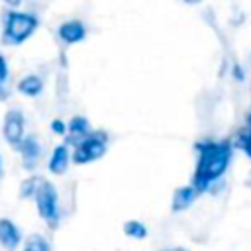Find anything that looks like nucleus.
Returning <instances> with one entry per match:
<instances>
[{
    "instance_id": "13",
    "label": "nucleus",
    "mask_w": 251,
    "mask_h": 251,
    "mask_svg": "<svg viewBox=\"0 0 251 251\" xmlns=\"http://www.w3.org/2000/svg\"><path fill=\"white\" fill-rule=\"evenodd\" d=\"M124 233H126L127 237H133V239H143V237L147 235V227H145V224L139 222V220H127V222L124 224Z\"/></svg>"
},
{
    "instance_id": "6",
    "label": "nucleus",
    "mask_w": 251,
    "mask_h": 251,
    "mask_svg": "<svg viewBox=\"0 0 251 251\" xmlns=\"http://www.w3.org/2000/svg\"><path fill=\"white\" fill-rule=\"evenodd\" d=\"M20 153H22V163L27 171H33L35 165L39 163L41 157V145L35 139V135H25L22 145H20Z\"/></svg>"
},
{
    "instance_id": "5",
    "label": "nucleus",
    "mask_w": 251,
    "mask_h": 251,
    "mask_svg": "<svg viewBox=\"0 0 251 251\" xmlns=\"http://www.w3.org/2000/svg\"><path fill=\"white\" fill-rule=\"evenodd\" d=\"M4 137L14 149H20L24 141V114L16 108L8 110L4 116Z\"/></svg>"
},
{
    "instance_id": "15",
    "label": "nucleus",
    "mask_w": 251,
    "mask_h": 251,
    "mask_svg": "<svg viewBox=\"0 0 251 251\" xmlns=\"http://www.w3.org/2000/svg\"><path fill=\"white\" fill-rule=\"evenodd\" d=\"M25 249L27 251H49V241L43 237V235H29L27 241H25Z\"/></svg>"
},
{
    "instance_id": "22",
    "label": "nucleus",
    "mask_w": 251,
    "mask_h": 251,
    "mask_svg": "<svg viewBox=\"0 0 251 251\" xmlns=\"http://www.w3.org/2000/svg\"><path fill=\"white\" fill-rule=\"evenodd\" d=\"M169 251H188V249H184V247H176V249H169Z\"/></svg>"
},
{
    "instance_id": "11",
    "label": "nucleus",
    "mask_w": 251,
    "mask_h": 251,
    "mask_svg": "<svg viewBox=\"0 0 251 251\" xmlns=\"http://www.w3.org/2000/svg\"><path fill=\"white\" fill-rule=\"evenodd\" d=\"M69 149H67V145H57L55 149H53V153H51V157H49V163H47V169H49V173H53V175H63L65 171H67V167H69Z\"/></svg>"
},
{
    "instance_id": "20",
    "label": "nucleus",
    "mask_w": 251,
    "mask_h": 251,
    "mask_svg": "<svg viewBox=\"0 0 251 251\" xmlns=\"http://www.w3.org/2000/svg\"><path fill=\"white\" fill-rule=\"evenodd\" d=\"M243 131L251 133V112H249V116H247V124H245V127H243Z\"/></svg>"
},
{
    "instance_id": "14",
    "label": "nucleus",
    "mask_w": 251,
    "mask_h": 251,
    "mask_svg": "<svg viewBox=\"0 0 251 251\" xmlns=\"http://www.w3.org/2000/svg\"><path fill=\"white\" fill-rule=\"evenodd\" d=\"M39 184H41V178L39 176H29L22 182L20 186V196L22 198H35L37 190H39Z\"/></svg>"
},
{
    "instance_id": "18",
    "label": "nucleus",
    "mask_w": 251,
    "mask_h": 251,
    "mask_svg": "<svg viewBox=\"0 0 251 251\" xmlns=\"http://www.w3.org/2000/svg\"><path fill=\"white\" fill-rule=\"evenodd\" d=\"M51 129L55 131V133H59V135H63L65 131H67V126L61 122V120H53L51 122Z\"/></svg>"
},
{
    "instance_id": "4",
    "label": "nucleus",
    "mask_w": 251,
    "mask_h": 251,
    "mask_svg": "<svg viewBox=\"0 0 251 251\" xmlns=\"http://www.w3.org/2000/svg\"><path fill=\"white\" fill-rule=\"evenodd\" d=\"M35 202H37L39 216L45 220V224L51 229H55L59 226V196H57L55 186L49 180L41 178L39 190L35 194Z\"/></svg>"
},
{
    "instance_id": "19",
    "label": "nucleus",
    "mask_w": 251,
    "mask_h": 251,
    "mask_svg": "<svg viewBox=\"0 0 251 251\" xmlns=\"http://www.w3.org/2000/svg\"><path fill=\"white\" fill-rule=\"evenodd\" d=\"M6 98H8V90H6V88L2 86V82H0V102L6 100Z\"/></svg>"
},
{
    "instance_id": "17",
    "label": "nucleus",
    "mask_w": 251,
    "mask_h": 251,
    "mask_svg": "<svg viewBox=\"0 0 251 251\" xmlns=\"http://www.w3.org/2000/svg\"><path fill=\"white\" fill-rule=\"evenodd\" d=\"M6 80H8V63L0 53V82H6Z\"/></svg>"
},
{
    "instance_id": "9",
    "label": "nucleus",
    "mask_w": 251,
    "mask_h": 251,
    "mask_svg": "<svg viewBox=\"0 0 251 251\" xmlns=\"http://www.w3.org/2000/svg\"><path fill=\"white\" fill-rule=\"evenodd\" d=\"M196 198H198V190H196L192 184L178 186V188L175 190V194H173V204H171V210H173V212H182V210H188Z\"/></svg>"
},
{
    "instance_id": "8",
    "label": "nucleus",
    "mask_w": 251,
    "mask_h": 251,
    "mask_svg": "<svg viewBox=\"0 0 251 251\" xmlns=\"http://www.w3.org/2000/svg\"><path fill=\"white\" fill-rule=\"evenodd\" d=\"M22 241V233L16 227V224L8 218H0V245L8 251H16Z\"/></svg>"
},
{
    "instance_id": "10",
    "label": "nucleus",
    "mask_w": 251,
    "mask_h": 251,
    "mask_svg": "<svg viewBox=\"0 0 251 251\" xmlns=\"http://www.w3.org/2000/svg\"><path fill=\"white\" fill-rule=\"evenodd\" d=\"M67 129H69V143H73V145H76L78 141H82V139L92 131V129H90V122H88L84 116H75V118H71Z\"/></svg>"
},
{
    "instance_id": "21",
    "label": "nucleus",
    "mask_w": 251,
    "mask_h": 251,
    "mask_svg": "<svg viewBox=\"0 0 251 251\" xmlns=\"http://www.w3.org/2000/svg\"><path fill=\"white\" fill-rule=\"evenodd\" d=\"M233 73H235V76H237V80H241V78H243V75H241V71H239V67H235V69H233Z\"/></svg>"
},
{
    "instance_id": "7",
    "label": "nucleus",
    "mask_w": 251,
    "mask_h": 251,
    "mask_svg": "<svg viewBox=\"0 0 251 251\" xmlns=\"http://www.w3.org/2000/svg\"><path fill=\"white\" fill-rule=\"evenodd\" d=\"M57 33H59L61 41L73 45V43H78V41H82V39L86 37V27H84V24L78 22V20H69V22H63V24L59 25Z\"/></svg>"
},
{
    "instance_id": "3",
    "label": "nucleus",
    "mask_w": 251,
    "mask_h": 251,
    "mask_svg": "<svg viewBox=\"0 0 251 251\" xmlns=\"http://www.w3.org/2000/svg\"><path fill=\"white\" fill-rule=\"evenodd\" d=\"M106 149H108V133L104 129H92L82 141L75 145L73 163L86 165V163L98 161L100 157H104Z\"/></svg>"
},
{
    "instance_id": "2",
    "label": "nucleus",
    "mask_w": 251,
    "mask_h": 251,
    "mask_svg": "<svg viewBox=\"0 0 251 251\" xmlns=\"http://www.w3.org/2000/svg\"><path fill=\"white\" fill-rule=\"evenodd\" d=\"M39 25L37 16L29 12H14L10 10L4 16V31H2V43L6 45H20L24 43Z\"/></svg>"
},
{
    "instance_id": "23",
    "label": "nucleus",
    "mask_w": 251,
    "mask_h": 251,
    "mask_svg": "<svg viewBox=\"0 0 251 251\" xmlns=\"http://www.w3.org/2000/svg\"><path fill=\"white\" fill-rule=\"evenodd\" d=\"M0 176H2V161H0Z\"/></svg>"
},
{
    "instance_id": "12",
    "label": "nucleus",
    "mask_w": 251,
    "mask_h": 251,
    "mask_svg": "<svg viewBox=\"0 0 251 251\" xmlns=\"http://www.w3.org/2000/svg\"><path fill=\"white\" fill-rule=\"evenodd\" d=\"M18 90L25 96H37L41 90H43V80L37 76V75H27L24 76L20 82H18Z\"/></svg>"
},
{
    "instance_id": "16",
    "label": "nucleus",
    "mask_w": 251,
    "mask_h": 251,
    "mask_svg": "<svg viewBox=\"0 0 251 251\" xmlns=\"http://www.w3.org/2000/svg\"><path fill=\"white\" fill-rule=\"evenodd\" d=\"M237 145L245 151V155L251 159V133H247V131H239V135H237Z\"/></svg>"
},
{
    "instance_id": "24",
    "label": "nucleus",
    "mask_w": 251,
    "mask_h": 251,
    "mask_svg": "<svg viewBox=\"0 0 251 251\" xmlns=\"http://www.w3.org/2000/svg\"><path fill=\"white\" fill-rule=\"evenodd\" d=\"M25 251H27V249H25Z\"/></svg>"
},
{
    "instance_id": "1",
    "label": "nucleus",
    "mask_w": 251,
    "mask_h": 251,
    "mask_svg": "<svg viewBox=\"0 0 251 251\" xmlns=\"http://www.w3.org/2000/svg\"><path fill=\"white\" fill-rule=\"evenodd\" d=\"M194 149L198 151V163L192 175V186L198 190V194H202L227 171L233 155V145L229 139L198 141Z\"/></svg>"
}]
</instances>
